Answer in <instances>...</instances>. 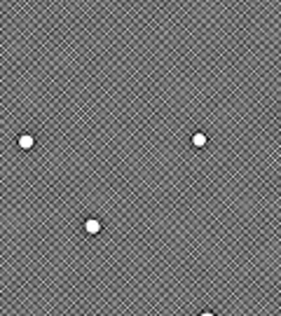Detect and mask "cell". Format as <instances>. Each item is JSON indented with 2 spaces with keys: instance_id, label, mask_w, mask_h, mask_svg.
I'll list each match as a JSON object with an SVG mask.
<instances>
[{
  "instance_id": "2",
  "label": "cell",
  "mask_w": 281,
  "mask_h": 316,
  "mask_svg": "<svg viewBox=\"0 0 281 316\" xmlns=\"http://www.w3.org/2000/svg\"><path fill=\"white\" fill-rule=\"evenodd\" d=\"M36 143H38V136L33 134V131H28V129L17 136V148L19 150H24V152H31L33 148H36Z\"/></svg>"
},
{
  "instance_id": "3",
  "label": "cell",
  "mask_w": 281,
  "mask_h": 316,
  "mask_svg": "<svg viewBox=\"0 0 281 316\" xmlns=\"http://www.w3.org/2000/svg\"><path fill=\"white\" fill-rule=\"evenodd\" d=\"M190 143H192V148H195V150H204V148L208 146L206 131H192V136H190Z\"/></svg>"
},
{
  "instance_id": "1",
  "label": "cell",
  "mask_w": 281,
  "mask_h": 316,
  "mask_svg": "<svg viewBox=\"0 0 281 316\" xmlns=\"http://www.w3.org/2000/svg\"><path fill=\"white\" fill-rule=\"evenodd\" d=\"M82 232H85L87 237H98V234L103 232V220L96 218V216H85V220H82Z\"/></svg>"
}]
</instances>
